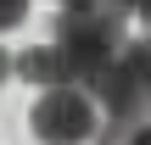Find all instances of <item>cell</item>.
<instances>
[{"mask_svg": "<svg viewBox=\"0 0 151 145\" xmlns=\"http://www.w3.org/2000/svg\"><path fill=\"white\" fill-rule=\"evenodd\" d=\"M90 95H95V112H101L95 145H123L129 129L151 117V34L140 45L123 39V50L95 73Z\"/></svg>", "mask_w": 151, "mask_h": 145, "instance_id": "obj_1", "label": "cell"}, {"mask_svg": "<svg viewBox=\"0 0 151 145\" xmlns=\"http://www.w3.org/2000/svg\"><path fill=\"white\" fill-rule=\"evenodd\" d=\"M123 11L101 6V0H62V17H56V50L62 61L73 67V84H95V73L123 50Z\"/></svg>", "mask_w": 151, "mask_h": 145, "instance_id": "obj_2", "label": "cell"}, {"mask_svg": "<svg viewBox=\"0 0 151 145\" xmlns=\"http://www.w3.org/2000/svg\"><path fill=\"white\" fill-rule=\"evenodd\" d=\"M28 129H34L39 145H90L95 129H101L95 95L84 84H45V95L28 112Z\"/></svg>", "mask_w": 151, "mask_h": 145, "instance_id": "obj_3", "label": "cell"}, {"mask_svg": "<svg viewBox=\"0 0 151 145\" xmlns=\"http://www.w3.org/2000/svg\"><path fill=\"white\" fill-rule=\"evenodd\" d=\"M11 73L28 78V84H39V89H45V84H73V67L62 61L56 45H28V50L11 61Z\"/></svg>", "mask_w": 151, "mask_h": 145, "instance_id": "obj_4", "label": "cell"}, {"mask_svg": "<svg viewBox=\"0 0 151 145\" xmlns=\"http://www.w3.org/2000/svg\"><path fill=\"white\" fill-rule=\"evenodd\" d=\"M28 22V0H0V28H22Z\"/></svg>", "mask_w": 151, "mask_h": 145, "instance_id": "obj_5", "label": "cell"}, {"mask_svg": "<svg viewBox=\"0 0 151 145\" xmlns=\"http://www.w3.org/2000/svg\"><path fill=\"white\" fill-rule=\"evenodd\" d=\"M123 145H151V117H146V123H134V129H129V140H123Z\"/></svg>", "mask_w": 151, "mask_h": 145, "instance_id": "obj_6", "label": "cell"}, {"mask_svg": "<svg viewBox=\"0 0 151 145\" xmlns=\"http://www.w3.org/2000/svg\"><path fill=\"white\" fill-rule=\"evenodd\" d=\"M134 17L146 22V34H151V0H140V6H134Z\"/></svg>", "mask_w": 151, "mask_h": 145, "instance_id": "obj_7", "label": "cell"}, {"mask_svg": "<svg viewBox=\"0 0 151 145\" xmlns=\"http://www.w3.org/2000/svg\"><path fill=\"white\" fill-rule=\"evenodd\" d=\"M6 73H11V61H6V50H0V84H6Z\"/></svg>", "mask_w": 151, "mask_h": 145, "instance_id": "obj_8", "label": "cell"}]
</instances>
